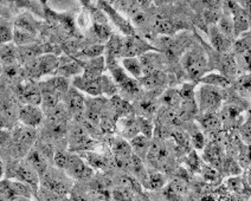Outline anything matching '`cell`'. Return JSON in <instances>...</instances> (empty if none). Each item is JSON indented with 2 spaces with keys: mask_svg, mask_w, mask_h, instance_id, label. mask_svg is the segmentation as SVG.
Instances as JSON below:
<instances>
[{
  "mask_svg": "<svg viewBox=\"0 0 251 201\" xmlns=\"http://www.w3.org/2000/svg\"><path fill=\"white\" fill-rule=\"evenodd\" d=\"M39 2H41L42 5H47V2H48V0H38Z\"/></svg>",
  "mask_w": 251,
  "mask_h": 201,
  "instance_id": "obj_57",
  "label": "cell"
},
{
  "mask_svg": "<svg viewBox=\"0 0 251 201\" xmlns=\"http://www.w3.org/2000/svg\"><path fill=\"white\" fill-rule=\"evenodd\" d=\"M82 67H83V72L82 76L87 78H96L103 75L105 70V59L103 56L100 57L88 59V61H81Z\"/></svg>",
  "mask_w": 251,
  "mask_h": 201,
  "instance_id": "obj_21",
  "label": "cell"
},
{
  "mask_svg": "<svg viewBox=\"0 0 251 201\" xmlns=\"http://www.w3.org/2000/svg\"><path fill=\"white\" fill-rule=\"evenodd\" d=\"M216 26L225 37H227V38L231 39V41H232L233 38H236L235 26H233L232 18H231L229 15L222 16L221 18H219L218 22H217Z\"/></svg>",
  "mask_w": 251,
  "mask_h": 201,
  "instance_id": "obj_35",
  "label": "cell"
},
{
  "mask_svg": "<svg viewBox=\"0 0 251 201\" xmlns=\"http://www.w3.org/2000/svg\"><path fill=\"white\" fill-rule=\"evenodd\" d=\"M0 62L4 65L18 64L17 46L13 44H0Z\"/></svg>",
  "mask_w": 251,
  "mask_h": 201,
  "instance_id": "obj_28",
  "label": "cell"
},
{
  "mask_svg": "<svg viewBox=\"0 0 251 201\" xmlns=\"http://www.w3.org/2000/svg\"><path fill=\"white\" fill-rule=\"evenodd\" d=\"M71 86L79 90L82 93H87L91 97L100 96H112L118 93V87L114 83L113 78L109 76L102 75L96 78H87L84 76H75L71 82Z\"/></svg>",
  "mask_w": 251,
  "mask_h": 201,
  "instance_id": "obj_1",
  "label": "cell"
},
{
  "mask_svg": "<svg viewBox=\"0 0 251 201\" xmlns=\"http://www.w3.org/2000/svg\"><path fill=\"white\" fill-rule=\"evenodd\" d=\"M151 140H152V138H148L141 134L130 138L129 144L130 147H132V151L134 154H135L136 156H139L140 158H142V160H145V158H146L148 148H150Z\"/></svg>",
  "mask_w": 251,
  "mask_h": 201,
  "instance_id": "obj_27",
  "label": "cell"
},
{
  "mask_svg": "<svg viewBox=\"0 0 251 201\" xmlns=\"http://www.w3.org/2000/svg\"><path fill=\"white\" fill-rule=\"evenodd\" d=\"M139 108L141 110V114H142L141 116H144V117H148V116L154 114V112L158 110V104L152 100H144L140 102Z\"/></svg>",
  "mask_w": 251,
  "mask_h": 201,
  "instance_id": "obj_46",
  "label": "cell"
},
{
  "mask_svg": "<svg viewBox=\"0 0 251 201\" xmlns=\"http://www.w3.org/2000/svg\"><path fill=\"white\" fill-rule=\"evenodd\" d=\"M134 5L138 6L139 8H141V10H144L145 7L150 5V0H135V4Z\"/></svg>",
  "mask_w": 251,
  "mask_h": 201,
  "instance_id": "obj_53",
  "label": "cell"
},
{
  "mask_svg": "<svg viewBox=\"0 0 251 201\" xmlns=\"http://www.w3.org/2000/svg\"><path fill=\"white\" fill-rule=\"evenodd\" d=\"M12 41L16 44V46H25V45H31L36 43V36L27 31L17 29L14 27Z\"/></svg>",
  "mask_w": 251,
  "mask_h": 201,
  "instance_id": "obj_34",
  "label": "cell"
},
{
  "mask_svg": "<svg viewBox=\"0 0 251 201\" xmlns=\"http://www.w3.org/2000/svg\"><path fill=\"white\" fill-rule=\"evenodd\" d=\"M112 152L116 165L121 168L128 169L134 154L129 141L125 140L124 137L114 138L112 142Z\"/></svg>",
  "mask_w": 251,
  "mask_h": 201,
  "instance_id": "obj_12",
  "label": "cell"
},
{
  "mask_svg": "<svg viewBox=\"0 0 251 201\" xmlns=\"http://www.w3.org/2000/svg\"><path fill=\"white\" fill-rule=\"evenodd\" d=\"M165 79H166V77H165L161 70H156V71L142 76L138 82L140 86L146 88V89L153 90L156 89V88H160L165 83Z\"/></svg>",
  "mask_w": 251,
  "mask_h": 201,
  "instance_id": "obj_26",
  "label": "cell"
},
{
  "mask_svg": "<svg viewBox=\"0 0 251 201\" xmlns=\"http://www.w3.org/2000/svg\"><path fill=\"white\" fill-rule=\"evenodd\" d=\"M93 32L95 33V36L98 37L101 42L107 43L108 39L110 38V36L113 35L112 30H110L108 22H95L93 24Z\"/></svg>",
  "mask_w": 251,
  "mask_h": 201,
  "instance_id": "obj_40",
  "label": "cell"
},
{
  "mask_svg": "<svg viewBox=\"0 0 251 201\" xmlns=\"http://www.w3.org/2000/svg\"><path fill=\"white\" fill-rule=\"evenodd\" d=\"M181 67L188 79L198 82L209 71V56L201 46H192L181 57Z\"/></svg>",
  "mask_w": 251,
  "mask_h": 201,
  "instance_id": "obj_2",
  "label": "cell"
},
{
  "mask_svg": "<svg viewBox=\"0 0 251 201\" xmlns=\"http://www.w3.org/2000/svg\"><path fill=\"white\" fill-rule=\"evenodd\" d=\"M195 5H198V8L201 11L204 10H215L221 11L223 0H196Z\"/></svg>",
  "mask_w": 251,
  "mask_h": 201,
  "instance_id": "obj_45",
  "label": "cell"
},
{
  "mask_svg": "<svg viewBox=\"0 0 251 201\" xmlns=\"http://www.w3.org/2000/svg\"><path fill=\"white\" fill-rule=\"evenodd\" d=\"M166 193H170V194L176 195V197H179V198H182L185 194L187 193V182H186V180L180 179V178L172 180L167 185Z\"/></svg>",
  "mask_w": 251,
  "mask_h": 201,
  "instance_id": "obj_38",
  "label": "cell"
},
{
  "mask_svg": "<svg viewBox=\"0 0 251 201\" xmlns=\"http://www.w3.org/2000/svg\"><path fill=\"white\" fill-rule=\"evenodd\" d=\"M144 201H152V200H150V199H145Z\"/></svg>",
  "mask_w": 251,
  "mask_h": 201,
  "instance_id": "obj_59",
  "label": "cell"
},
{
  "mask_svg": "<svg viewBox=\"0 0 251 201\" xmlns=\"http://www.w3.org/2000/svg\"><path fill=\"white\" fill-rule=\"evenodd\" d=\"M37 198H38L39 201H64V197L62 195H58L56 193H52V192L48 191V189L43 188L39 189L36 192Z\"/></svg>",
  "mask_w": 251,
  "mask_h": 201,
  "instance_id": "obj_48",
  "label": "cell"
},
{
  "mask_svg": "<svg viewBox=\"0 0 251 201\" xmlns=\"http://www.w3.org/2000/svg\"><path fill=\"white\" fill-rule=\"evenodd\" d=\"M4 173H5L4 165H2V161L0 160V180H1V178L4 177Z\"/></svg>",
  "mask_w": 251,
  "mask_h": 201,
  "instance_id": "obj_55",
  "label": "cell"
},
{
  "mask_svg": "<svg viewBox=\"0 0 251 201\" xmlns=\"http://www.w3.org/2000/svg\"><path fill=\"white\" fill-rule=\"evenodd\" d=\"M100 8H101V11L104 13V15H108V18H109L110 21H112L114 24L121 30V32L124 33L125 36L136 35L135 29H134L133 25L130 24V22H128L127 19L124 18V17L120 15L112 5L108 4L105 0H101V1H100Z\"/></svg>",
  "mask_w": 251,
  "mask_h": 201,
  "instance_id": "obj_14",
  "label": "cell"
},
{
  "mask_svg": "<svg viewBox=\"0 0 251 201\" xmlns=\"http://www.w3.org/2000/svg\"><path fill=\"white\" fill-rule=\"evenodd\" d=\"M104 53V45L103 44H95L90 45V46L84 47L81 51H78L76 55L77 58L81 61H88V59H93L100 56H103Z\"/></svg>",
  "mask_w": 251,
  "mask_h": 201,
  "instance_id": "obj_33",
  "label": "cell"
},
{
  "mask_svg": "<svg viewBox=\"0 0 251 201\" xmlns=\"http://www.w3.org/2000/svg\"><path fill=\"white\" fill-rule=\"evenodd\" d=\"M201 175L204 177V179L207 181V182H212V183H216L218 182V179H219V174H218V171H217L216 168H213V167H211L210 165L206 166L204 165L201 168Z\"/></svg>",
  "mask_w": 251,
  "mask_h": 201,
  "instance_id": "obj_49",
  "label": "cell"
},
{
  "mask_svg": "<svg viewBox=\"0 0 251 201\" xmlns=\"http://www.w3.org/2000/svg\"><path fill=\"white\" fill-rule=\"evenodd\" d=\"M207 36H209L210 43L212 45L213 50L219 53H226L229 52L231 46H232V42L231 39L225 37L223 33L217 29L216 25H210L206 27Z\"/></svg>",
  "mask_w": 251,
  "mask_h": 201,
  "instance_id": "obj_18",
  "label": "cell"
},
{
  "mask_svg": "<svg viewBox=\"0 0 251 201\" xmlns=\"http://www.w3.org/2000/svg\"><path fill=\"white\" fill-rule=\"evenodd\" d=\"M235 90L236 92L242 95V97H245V96L250 95V75L247 73V75L239 77L235 83Z\"/></svg>",
  "mask_w": 251,
  "mask_h": 201,
  "instance_id": "obj_43",
  "label": "cell"
},
{
  "mask_svg": "<svg viewBox=\"0 0 251 201\" xmlns=\"http://www.w3.org/2000/svg\"><path fill=\"white\" fill-rule=\"evenodd\" d=\"M79 2H81L82 5H83L84 7H89L90 6V0H79Z\"/></svg>",
  "mask_w": 251,
  "mask_h": 201,
  "instance_id": "obj_56",
  "label": "cell"
},
{
  "mask_svg": "<svg viewBox=\"0 0 251 201\" xmlns=\"http://www.w3.org/2000/svg\"><path fill=\"white\" fill-rule=\"evenodd\" d=\"M107 67L112 73V78L114 83L116 84L118 89H121L128 95L134 96L140 92V84L135 78H133L121 65L119 64V61L107 62L105 63Z\"/></svg>",
  "mask_w": 251,
  "mask_h": 201,
  "instance_id": "obj_5",
  "label": "cell"
},
{
  "mask_svg": "<svg viewBox=\"0 0 251 201\" xmlns=\"http://www.w3.org/2000/svg\"><path fill=\"white\" fill-rule=\"evenodd\" d=\"M17 93H18V98L24 104H32V106H41L42 103V96L39 88L36 84L28 83L19 84L17 88Z\"/></svg>",
  "mask_w": 251,
  "mask_h": 201,
  "instance_id": "obj_17",
  "label": "cell"
},
{
  "mask_svg": "<svg viewBox=\"0 0 251 201\" xmlns=\"http://www.w3.org/2000/svg\"><path fill=\"white\" fill-rule=\"evenodd\" d=\"M83 72V67L79 59L74 58H59L58 67L56 70L57 76H63V77H70V76H78Z\"/></svg>",
  "mask_w": 251,
  "mask_h": 201,
  "instance_id": "obj_20",
  "label": "cell"
},
{
  "mask_svg": "<svg viewBox=\"0 0 251 201\" xmlns=\"http://www.w3.org/2000/svg\"><path fill=\"white\" fill-rule=\"evenodd\" d=\"M95 141L90 136L88 130L81 126L74 127L69 133V149L71 152L91 151Z\"/></svg>",
  "mask_w": 251,
  "mask_h": 201,
  "instance_id": "obj_10",
  "label": "cell"
},
{
  "mask_svg": "<svg viewBox=\"0 0 251 201\" xmlns=\"http://www.w3.org/2000/svg\"><path fill=\"white\" fill-rule=\"evenodd\" d=\"M233 49H235L236 53L237 55H241V53L250 52V33L249 31L242 33L237 37L235 44H233Z\"/></svg>",
  "mask_w": 251,
  "mask_h": 201,
  "instance_id": "obj_41",
  "label": "cell"
},
{
  "mask_svg": "<svg viewBox=\"0 0 251 201\" xmlns=\"http://www.w3.org/2000/svg\"><path fill=\"white\" fill-rule=\"evenodd\" d=\"M122 67L136 81L142 77V65L140 63L139 57L122 58Z\"/></svg>",
  "mask_w": 251,
  "mask_h": 201,
  "instance_id": "obj_30",
  "label": "cell"
},
{
  "mask_svg": "<svg viewBox=\"0 0 251 201\" xmlns=\"http://www.w3.org/2000/svg\"><path fill=\"white\" fill-rule=\"evenodd\" d=\"M63 171L68 177L76 180L89 179L94 173L93 168L85 162L81 155L76 154V153H68L67 162H65Z\"/></svg>",
  "mask_w": 251,
  "mask_h": 201,
  "instance_id": "obj_8",
  "label": "cell"
},
{
  "mask_svg": "<svg viewBox=\"0 0 251 201\" xmlns=\"http://www.w3.org/2000/svg\"><path fill=\"white\" fill-rule=\"evenodd\" d=\"M230 187L237 193H244L245 189V182L242 179H238V178H232L230 181Z\"/></svg>",
  "mask_w": 251,
  "mask_h": 201,
  "instance_id": "obj_51",
  "label": "cell"
},
{
  "mask_svg": "<svg viewBox=\"0 0 251 201\" xmlns=\"http://www.w3.org/2000/svg\"><path fill=\"white\" fill-rule=\"evenodd\" d=\"M37 132L36 128H31L26 126H19L13 129V132L10 134V141L12 142L14 151L17 154H25L28 153L33 143L36 142Z\"/></svg>",
  "mask_w": 251,
  "mask_h": 201,
  "instance_id": "obj_6",
  "label": "cell"
},
{
  "mask_svg": "<svg viewBox=\"0 0 251 201\" xmlns=\"http://www.w3.org/2000/svg\"><path fill=\"white\" fill-rule=\"evenodd\" d=\"M160 100L164 107L178 109L179 104H180V101H181L180 91H179V89H168L162 93Z\"/></svg>",
  "mask_w": 251,
  "mask_h": 201,
  "instance_id": "obj_31",
  "label": "cell"
},
{
  "mask_svg": "<svg viewBox=\"0 0 251 201\" xmlns=\"http://www.w3.org/2000/svg\"><path fill=\"white\" fill-rule=\"evenodd\" d=\"M26 162L37 172V174L39 175V179H41L45 173L49 171L48 158L45 157L37 148L30 149V151H28Z\"/></svg>",
  "mask_w": 251,
  "mask_h": 201,
  "instance_id": "obj_22",
  "label": "cell"
},
{
  "mask_svg": "<svg viewBox=\"0 0 251 201\" xmlns=\"http://www.w3.org/2000/svg\"><path fill=\"white\" fill-rule=\"evenodd\" d=\"M59 64V58L52 53H44L25 64V72L30 78L37 79L43 76L55 73Z\"/></svg>",
  "mask_w": 251,
  "mask_h": 201,
  "instance_id": "obj_4",
  "label": "cell"
},
{
  "mask_svg": "<svg viewBox=\"0 0 251 201\" xmlns=\"http://www.w3.org/2000/svg\"><path fill=\"white\" fill-rule=\"evenodd\" d=\"M18 118L23 126L37 128L41 126L44 120V112L39 106H32V104H24L18 110Z\"/></svg>",
  "mask_w": 251,
  "mask_h": 201,
  "instance_id": "obj_13",
  "label": "cell"
},
{
  "mask_svg": "<svg viewBox=\"0 0 251 201\" xmlns=\"http://www.w3.org/2000/svg\"><path fill=\"white\" fill-rule=\"evenodd\" d=\"M82 158L85 161V162L89 165L91 168H99L102 169L105 167V160L102 155L98 154V153H94L91 151L82 152Z\"/></svg>",
  "mask_w": 251,
  "mask_h": 201,
  "instance_id": "obj_37",
  "label": "cell"
},
{
  "mask_svg": "<svg viewBox=\"0 0 251 201\" xmlns=\"http://www.w3.org/2000/svg\"><path fill=\"white\" fill-rule=\"evenodd\" d=\"M198 122L205 132L217 134L223 126L218 112H204L198 117Z\"/></svg>",
  "mask_w": 251,
  "mask_h": 201,
  "instance_id": "obj_24",
  "label": "cell"
},
{
  "mask_svg": "<svg viewBox=\"0 0 251 201\" xmlns=\"http://www.w3.org/2000/svg\"><path fill=\"white\" fill-rule=\"evenodd\" d=\"M188 138H190V142L195 147L197 151H201L206 146V137H205L204 133L201 132L199 127H197L196 124H191L188 127Z\"/></svg>",
  "mask_w": 251,
  "mask_h": 201,
  "instance_id": "obj_29",
  "label": "cell"
},
{
  "mask_svg": "<svg viewBox=\"0 0 251 201\" xmlns=\"http://www.w3.org/2000/svg\"><path fill=\"white\" fill-rule=\"evenodd\" d=\"M10 1H12L13 4H16L18 7H31V5H32V2H31V0H10Z\"/></svg>",
  "mask_w": 251,
  "mask_h": 201,
  "instance_id": "obj_52",
  "label": "cell"
},
{
  "mask_svg": "<svg viewBox=\"0 0 251 201\" xmlns=\"http://www.w3.org/2000/svg\"><path fill=\"white\" fill-rule=\"evenodd\" d=\"M112 197L115 201H133L134 192L126 188V187L118 186L113 189Z\"/></svg>",
  "mask_w": 251,
  "mask_h": 201,
  "instance_id": "obj_44",
  "label": "cell"
},
{
  "mask_svg": "<svg viewBox=\"0 0 251 201\" xmlns=\"http://www.w3.org/2000/svg\"><path fill=\"white\" fill-rule=\"evenodd\" d=\"M109 106L114 116H115V118L135 114V109H134L132 104H130L127 100L122 98L121 96H119L118 93L110 97Z\"/></svg>",
  "mask_w": 251,
  "mask_h": 201,
  "instance_id": "obj_23",
  "label": "cell"
},
{
  "mask_svg": "<svg viewBox=\"0 0 251 201\" xmlns=\"http://www.w3.org/2000/svg\"><path fill=\"white\" fill-rule=\"evenodd\" d=\"M136 120L139 123V129L140 134L144 135L148 138H153V133H154V124L152 121L148 117H144V116H136Z\"/></svg>",
  "mask_w": 251,
  "mask_h": 201,
  "instance_id": "obj_42",
  "label": "cell"
},
{
  "mask_svg": "<svg viewBox=\"0 0 251 201\" xmlns=\"http://www.w3.org/2000/svg\"><path fill=\"white\" fill-rule=\"evenodd\" d=\"M11 179L21 181L25 185L30 186L33 189V192L38 191L39 185H41V179L37 172L32 168L27 162H22L12 167L11 171Z\"/></svg>",
  "mask_w": 251,
  "mask_h": 201,
  "instance_id": "obj_9",
  "label": "cell"
},
{
  "mask_svg": "<svg viewBox=\"0 0 251 201\" xmlns=\"http://www.w3.org/2000/svg\"><path fill=\"white\" fill-rule=\"evenodd\" d=\"M63 103L67 107L69 114L73 115L76 120L83 118L85 110V97L79 90L71 86L64 95V97H63Z\"/></svg>",
  "mask_w": 251,
  "mask_h": 201,
  "instance_id": "obj_11",
  "label": "cell"
},
{
  "mask_svg": "<svg viewBox=\"0 0 251 201\" xmlns=\"http://www.w3.org/2000/svg\"><path fill=\"white\" fill-rule=\"evenodd\" d=\"M165 185H166V178H165V175L162 173L148 172V180L145 188L152 189V191H158V189H161Z\"/></svg>",
  "mask_w": 251,
  "mask_h": 201,
  "instance_id": "obj_39",
  "label": "cell"
},
{
  "mask_svg": "<svg viewBox=\"0 0 251 201\" xmlns=\"http://www.w3.org/2000/svg\"><path fill=\"white\" fill-rule=\"evenodd\" d=\"M14 27L24 30V31H27V32L32 33V35H35V36L37 35V31H38V29H37L35 19L32 18V16L27 15V13L21 15V17H19V18L16 21V25H14Z\"/></svg>",
  "mask_w": 251,
  "mask_h": 201,
  "instance_id": "obj_36",
  "label": "cell"
},
{
  "mask_svg": "<svg viewBox=\"0 0 251 201\" xmlns=\"http://www.w3.org/2000/svg\"><path fill=\"white\" fill-rule=\"evenodd\" d=\"M241 135H242V140H243L247 144H249L250 143V137H251L249 117H248L247 121H245V122H243V124H242Z\"/></svg>",
  "mask_w": 251,
  "mask_h": 201,
  "instance_id": "obj_50",
  "label": "cell"
},
{
  "mask_svg": "<svg viewBox=\"0 0 251 201\" xmlns=\"http://www.w3.org/2000/svg\"><path fill=\"white\" fill-rule=\"evenodd\" d=\"M10 201H32L30 198H24V197H16L13 199H11Z\"/></svg>",
  "mask_w": 251,
  "mask_h": 201,
  "instance_id": "obj_54",
  "label": "cell"
},
{
  "mask_svg": "<svg viewBox=\"0 0 251 201\" xmlns=\"http://www.w3.org/2000/svg\"><path fill=\"white\" fill-rule=\"evenodd\" d=\"M154 29L158 33L164 36H171L179 30V26H176V22H175L172 19L167 18H158L154 24Z\"/></svg>",
  "mask_w": 251,
  "mask_h": 201,
  "instance_id": "obj_32",
  "label": "cell"
},
{
  "mask_svg": "<svg viewBox=\"0 0 251 201\" xmlns=\"http://www.w3.org/2000/svg\"><path fill=\"white\" fill-rule=\"evenodd\" d=\"M2 72V64H1V62H0V73Z\"/></svg>",
  "mask_w": 251,
  "mask_h": 201,
  "instance_id": "obj_58",
  "label": "cell"
},
{
  "mask_svg": "<svg viewBox=\"0 0 251 201\" xmlns=\"http://www.w3.org/2000/svg\"><path fill=\"white\" fill-rule=\"evenodd\" d=\"M152 51H158L156 47H154L145 41L141 37L134 35V36H125L122 37V44H121V58L128 57H140V56L145 55L147 52H152Z\"/></svg>",
  "mask_w": 251,
  "mask_h": 201,
  "instance_id": "obj_7",
  "label": "cell"
},
{
  "mask_svg": "<svg viewBox=\"0 0 251 201\" xmlns=\"http://www.w3.org/2000/svg\"><path fill=\"white\" fill-rule=\"evenodd\" d=\"M41 182L43 188L48 189V191L52 192V193L62 195V197H65V195L69 193V183L65 180H63L59 175L52 174L49 171L41 178Z\"/></svg>",
  "mask_w": 251,
  "mask_h": 201,
  "instance_id": "obj_15",
  "label": "cell"
},
{
  "mask_svg": "<svg viewBox=\"0 0 251 201\" xmlns=\"http://www.w3.org/2000/svg\"><path fill=\"white\" fill-rule=\"evenodd\" d=\"M226 89L201 84L196 91V103L198 112H218L226 101Z\"/></svg>",
  "mask_w": 251,
  "mask_h": 201,
  "instance_id": "obj_3",
  "label": "cell"
},
{
  "mask_svg": "<svg viewBox=\"0 0 251 201\" xmlns=\"http://www.w3.org/2000/svg\"><path fill=\"white\" fill-rule=\"evenodd\" d=\"M186 163H187V167L191 169V171L198 172V173H201L202 166H204L202 165L201 158H199L198 155H197L196 152L188 153L187 158H186Z\"/></svg>",
  "mask_w": 251,
  "mask_h": 201,
  "instance_id": "obj_47",
  "label": "cell"
},
{
  "mask_svg": "<svg viewBox=\"0 0 251 201\" xmlns=\"http://www.w3.org/2000/svg\"><path fill=\"white\" fill-rule=\"evenodd\" d=\"M204 158L205 161H207V163H209L211 167L216 168L217 171L222 169L225 160V155L221 144L216 142V141L206 144V146H205Z\"/></svg>",
  "mask_w": 251,
  "mask_h": 201,
  "instance_id": "obj_19",
  "label": "cell"
},
{
  "mask_svg": "<svg viewBox=\"0 0 251 201\" xmlns=\"http://www.w3.org/2000/svg\"><path fill=\"white\" fill-rule=\"evenodd\" d=\"M197 83L207 84V86H212L219 89H227L231 86V81L229 77L219 72H209L205 73L202 77L199 79Z\"/></svg>",
  "mask_w": 251,
  "mask_h": 201,
  "instance_id": "obj_25",
  "label": "cell"
},
{
  "mask_svg": "<svg viewBox=\"0 0 251 201\" xmlns=\"http://www.w3.org/2000/svg\"><path fill=\"white\" fill-rule=\"evenodd\" d=\"M115 129L121 134L125 140H130L140 134L139 123L135 114L116 118Z\"/></svg>",
  "mask_w": 251,
  "mask_h": 201,
  "instance_id": "obj_16",
  "label": "cell"
}]
</instances>
